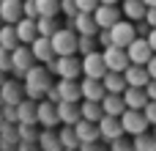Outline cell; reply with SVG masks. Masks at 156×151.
<instances>
[{"label": "cell", "mask_w": 156, "mask_h": 151, "mask_svg": "<svg viewBox=\"0 0 156 151\" xmlns=\"http://www.w3.org/2000/svg\"><path fill=\"white\" fill-rule=\"evenodd\" d=\"M132 146H134L137 151H156V138H154V135H148V129H145V132L134 135Z\"/></svg>", "instance_id": "cell-31"}, {"label": "cell", "mask_w": 156, "mask_h": 151, "mask_svg": "<svg viewBox=\"0 0 156 151\" xmlns=\"http://www.w3.org/2000/svg\"><path fill=\"white\" fill-rule=\"evenodd\" d=\"M126 52H129V63H148L151 55H154V50H151V44H148L145 36H134L129 41Z\"/></svg>", "instance_id": "cell-8"}, {"label": "cell", "mask_w": 156, "mask_h": 151, "mask_svg": "<svg viewBox=\"0 0 156 151\" xmlns=\"http://www.w3.org/2000/svg\"><path fill=\"white\" fill-rule=\"evenodd\" d=\"M14 28H16V36H19V41H22V44H30V41L38 36L36 19H30V17H19V19L14 22Z\"/></svg>", "instance_id": "cell-19"}, {"label": "cell", "mask_w": 156, "mask_h": 151, "mask_svg": "<svg viewBox=\"0 0 156 151\" xmlns=\"http://www.w3.org/2000/svg\"><path fill=\"white\" fill-rule=\"evenodd\" d=\"M123 102H126V107L143 110V107L148 105V94H145V88H140V85H126V91H123Z\"/></svg>", "instance_id": "cell-20"}, {"label": "cell", "mask_w": 156, "mask_h": 151, "mask_svg": "<svg viewBox=\"0 0 156 151\" xmlns=\"http://www.w3.org/2000/svg\"><path fill=\"white\" fill-rule=\"evenodd\" d=\"M55 107H58L60 124H77V121H80V102H66V99H60Z\"/></svg>", "instance_id": "cell-22"}, {"label": "cell", "mask_w": 156, "mask_h": 151, "mask_svg": "<svg viewBox=\"0 0 156 151\" xmlns=\"http://www.w3.org/2000/svg\"><path fill=\"white\" fill-rule=\"evenodd\" d=\"M99 3H118V0H99Z\"/></svg>", "instance_id": "cell-47"}, {"label": "cell", "mask_w": 156, "mask_h": 151, "mask_svg": "<svg viewBox=\"0 0 156 151\" xmlns=\"http://www.w3.org/2000/svg\"><path fill=\"white\" fill-rule=\"evenodd\" d=\"M0 25H3V19H0Z\"/></svg>", "instance_id": "cell-50"}, {"label": "cell", "mask_w": 156, "mask_h": 151, "mask_svg": "<svg viewBox=\"0 0 156 151\" xmlns=\"http://www.w3.org/2000/svg\"><path fill=\"white\" fill-rule=\"evenodd\" d=\"M145 69H148V74H151V77H154V80H156V52H154V55H151V61L145 63Z\"/></svg>", "instance_id": "cell-44"}, {"label": "cell", "mask_w": 156, "mask_h": 151, "mask_svg": "<svg viewBox=\"0 0 156 151\" xmlns=\"http://www.w3.org/2000/svg\"><path fill=\"white\" fill-rule=\"evenodd\" d=\"M58 140H60V149H77L80 146V138H77L71 124H63V129H58Z\"/></svg>", "instance_id": "cell-29"}, {"label": "cell", "mask_w": 156, "mask_h": 151, "mask_svg": "<svg viewBox=\"0 0 156 151\" xmlns=\"http://www.w3.org/2000/svg\"><path fill=\"white\" fill-rule=\"evenodd\" d=\"M93 17H96V25H99V28H112L123 14H121L118 3H99V6L93 8Z\"/></svg>", "instance_id": "cell-11"}, {"label": "cell", "mask_w": 156, "mask_h": 151, "mask_svg": "<svg viewBox=\"0 0 156 151\" xmlns=\"http://www.w3.org/2000/svg\"><path fill=\"white\" fill-rule=\"evenodd\" d=\"M49 41H52V50H55V55H74L77 52V30L69 25V28H58L52 36H49Z\"/></svg>", "instance_id": "cell-3"}, {"label": "cell", "mask_w": 156, "mask_h": 151, "mask_svg": "<svg viewBox=\"0 0 156 151\" xmlns=\"http://www.w3.org/2000/svg\"><path fill=\"white\" fill-rule=\"evenodd\" d=\"M101 55H104V63H107V69H112V72H123V69L129 66V52H126V47L107 44V47L101 50Z\"/></svg>", "instance_id": "cell-7"}, {"label": "cell", "mask_w": 156, "mask_h": 151, "mask_svg": "<svg viewBox=\"0 0 156 151\" xmlns=\"http://www.w3.org/2000/svg\"><path fill=\"white\" fill-rule=\"evenodd\" d=\"M30 52H33L36 63H49V61L55 58V50H52L49 36H36V39L30 41Z\"/></svg>", "instance_id": "cell-13"}, {"label": "cell", "mask_w": 156, "mask_h": 151, "mask_svg": "<svg viewBox=\"0 0 156 151\" xmlns=\"http://www.w3.org/2000/svg\"><path fill=\"white\" fill-rule=\"evenodd\" d=\"M101 83H104V91H110V94H123V91H126V77H123V72L107 69L104 77H101Z\"/></svg>", "instance_id": "cell-23"}, {"label": "cell", "mask_w": 156, "mask_h": 151, "mask_svg": "<svg viewBox=\"0 0 156 151\" xmlns=\"http://www.w3.org/2000/svg\"><path fill=\"white\" fill-rule=\"evenodd\" d=\"M154 138H156V129H154Z\"/></svg>", "instance_id": "cell-49"}, {"label": "cell", "mask_w": 156, "mask_h": 151, "mask_svg": "<svg viewBox=\"0 0 156 151\" xmlns=\"http://www.w3.org/2000/svg\"><path fill=\"white\" fill-rule=\"evenodd\" d=\"M36 99L25 96L16 102V124H36Z\"/></svg>", "instance_id": "cell-21"}, {"label": "cell", "mask_w": 156, "mask_h": 151, "mask_svg": "<svg viewBox=\"0 0 156 151\" xmlns=\"http://www.w3.org/2000/svg\"><path fill=\"white\" fill-rule=\"evenodd\" d=\"M36 28H38V36H52L60 25L55 17H36Z\"/></svg>", "instance_id": "cell-32"}, {"label": "cell", "mask_w": 156, "mask_h": 151, "mask_svg": "<svg viewBox=\"0 0 156 151\" xmlns=\"http://www.w3.org/2000/svg\"><path fill=\"white\" fill-rule=\"evenodd\" d=\"M38 143H41V146H47V149H60V140H58V132H52V129L41 132V135H38Z\"/></svg>", "instance_id": "cell-34"}, {"label": "cell", "mask_w": 156, "mask_h": 151, "mask_svg": "<svg viewBox=\"0 0 156 151\" xmlns=\"http://www.w3.org/2000/svg\"><path fill=\"white\" fill-rule=\"evenodd\" d=\"M3 74H5V72H3V69H0V83H3Z\"/></svg>", "instance_id": "cell-48"}, {"label": "cell", "mask_w": 156, "mask_h": 151, "mask_svg": "<svg viewBox=\"0 0 156 151\" xmlns=\"http://www.w3.org/2000/svg\"><path fill=\"white\" fill-rule=\"evenodd\" d=\"M77 3V11H93L99 6V0H74Z\"/></svg>", "instance_id": "cell-39"}, {"label": "cell", "mask_w": 156, "mask_h": 151, "mask_svg": "<svg viewBox=\"0 0 156 151\" xmlns=\"http://www.w3.org/2000/svg\"><path fill=\"white\" fill-rule=\"evenodd\" d=\"M80 91H82V99H93V102H101V96L107 94L104 91V83L99 77H85L80 80Z\"/></svg>", "instance_id": "cell-15"}, {"label": "cell", "mask_w": 156, "mask_h": 151, "mask_svg": "<svg viewBox=\"0 0 156 151\" xmlns=\"http://www.w3.org/2000/svg\"><path fill=\"white\" fill-rule=\"evenodd\" d=\"M145 11H148V6H145L143 0H123V6H121V14H123L126 19H132V22L145 19Z\"/></svg>", "instance_id": "cell-25"}, {"label": "cell", "mask_w": 156, "mask_h": 151, "mask_svg": "<svg viewBox=\"0 0 156 151\" xmlns=\"http://www.w3.org/2000/svg\"><path fill=\"white\" fill-rule=\"evenodd\" d=\"M143 113H145L148 124H151V127H156V99H148V105L143 107Z\"/></svg>", "instance_id": "cell-35"}, {"label": "cell", "mask_w": 156, "mask_h": 151, "mask_svg": "<svg viewBox=\"0 0 156 151\" xmlns=\"http://www.w3.org/2000/svg\"><path fill=\"white\" fill-rule=\"evenodd\" d=\"M143 3H145V6H156V0H143Z\"/></svg>", "instance_id": "cell-46"}, {"label": "cell", "mask_w": 156, "mask_h": 151, "mask_svg": "<svg viewBox=\"0 0 156 151\" xmlns=\"http://www.w3.org/2000/svg\"><path fill=\"white\" fill-rule=\"evenodd\" d=\"M145 94H148V99H156V80H154V77L148 80V85H145Z\"/></svg>", "instance_id": "cell-43"}, {"label": "cell", "mask_w": 156, "mask_h": 151, "mask_svg": "<svg viewBox=\"0 0 156 151\" xmlns=\"http://www.w3.org/2000/svg\"><path fill=\"white\" fill-rule=\"evenodd\" d=\"M96 124H99V138L107 140V143L115 140V138H121V135H126L123 127H121V116H110V113H104Z\"/></svg>", "instance_id": "cell-10"}, {"label": "cell", "mask_w": 156, "mask_h": 151, "mask_svg": "<svg viewBox=\"0 0 156 151\" xmlns=\"http://www.w3.org/2000/svg\"><path fill=\"white\" fill-rule=\"evenodd\" d=\"M121 127H123V132L126 135H140V132H145L151 124H148V118H145V113L143 110H134V107H126L123 113H121Z\"/></svg>", "instance_id": "cell-5"}, {"label": "cell", "mask_w": 156, "mask_h": 151, "mask_svg": "<svg viewBox=\"0 0 156 151\" xmlns=\"http://www.w3.org/2000/svg\"><path fill=\"white\" fill-rule=\"evenodd\" d=\"M0 69L11 72V50H5V47H0Z\"/></svg>", "instance_id": "cell-38"}, {"label": "cell", "mask_w": 156, "mask_h": 151, "mask_svg": "<svg viewBox=\"0 0 156 151\" xmlns=\"http://www.w3.org/2000/svg\"><path fill=\"white\" fill-rule=\"evenodd\" d=\"M49 72H55L58 77H71V80H80L82 77V58L74 55H55L49 63H47Z\"/></svg>", "instance_id": "cell-2"}, {"label": "cell", "mask_w": 156, "mask_h": 151, "mask_svg": "<svg viewBox=\"0 0 156 151\" xmlns=\"http://www.w3.org/2000/svg\"><path fill=\"white\" fill-rule=\"evenodd\" d=\"M16 44H22V41H19V36H16V28H14L11 22H3V25H0V47L14 50Z\"/></svg>", "instance_id": "cell-28"}, {"label": "cell", "mask_w": 156, "mask_h": 151, "mask_svg": "<svg viewBox=\"0 0 156 151\" xmlns=\"http://www.w3.org/2000/svg\"><path fill=\"white\" fill-rule=\"evenodd\" d=\"M71 127H74L80 143H96V140H99V124H96V121H88V118L80 116V121L71 124Z\"/></svg>", "instance_id": "cell-17"}, {"label": "cell", "mask_w": 156, "mask_h": 151, "mask_svg": "<svg viewBox=\"0 0 156 151\" xmlns=\"http://www.w3.org/2000/svg\"><path fill=\"white\" fill-rule=\"evenodd\" d=\"M123 77H126V85H140V88H145L148 80H151L145 63H129V66L123 69Z\"/></svg>", "instance_id": "cell-16"}, {"label": "cell", "mask_w": 156, "mask_h": 151, "mask_svg": "<svg viewBox=\"0 0 156 151\" xmlns=\"http://www.w3.org/2000/svg\"><path fill=\"white\" fill-rule=\"evenodd\" d=\"M36 124H41L44 129H55V127L60 124L55 102H49V99H47V102L38 99V105H36Z\"/></svg>", "instance_id": "cell-9"}, {"label": "cell", "mask_w": 156, "mask_h": 151, "mask_svg": "<svg viewBox=\"0 0 156 151\" xmlns=\"http://www.w3.org/2000/svg\"><path fill=\"white\" fill-rule=\"evenodd\" d=\"M101 110L104 113H110V116H121L123 110H126V102H123V94H104L101 96Z\"/></svg>", "instance_id": "cell-24"}, {"label": "cell", "mask_w": 156, "mask_h": 151, "mask_svg": "<svg viewBox=\"0 0 156 151\" xmlns=\"http://www.w3.org/2000/svg\"><path fill=\"white\" fill-rule=\"evenodd\" d=\"M55 85H58V94H60V99H66V102H80V99H82V91H80V80H71V77H60Z\"/></svg>", "instance_id": "cell-18"}, {"label": "cell", "mask_w": 156, "mask_h": 151, "mask_svg": "<svg viewBox=\"0 0 156 151\" xmlns=\"http://www.w3.org/2000/svg\"><path fill=\"white\" fill-rule=\"evenodd\" d=\"M145 39H148V44H151V50L156 52V28H151V30H148V36H145Z\"/></svg>", "instance_id": "cell-45"}, {"label": "cell", "mask_w": 156, "mask_h": 151, "mask_svg": "<svg viewBox=\"0 0 156 151\" xmlns=\"http://www.w3.org/2000/svg\"><path fill=\"white\" fill-rule=\"evenodd\" d=\"M22 17H30V19L38 17V11H36V0H22Z\"/></svg>", "instance_id": "cell-36"}, {"label": "cell", "mask_w": 156, "mask_h": 151, "mask_svg": "<svg viewBox=\"0 0 156 151\" xmlns=\"http://www.w3.org/2000/svg\"><path fill=\"white\" fill-rule=\"evenodd\" d=\"M38 17H58L60 14V0H36Z\"/></svg>", "instance_id": "cell-30"}, {"label": "cell", "mask_w": 156, "mask_h": 151, "mask_svg": "<svg viewBox=\"0 0 156 151\" xmlns=\"http://www.w3.org/2000/svg\"><path fill=\"white\" fill-rule=\"evenodd\" d=\"M47 99H49V102H55V105L60 102V94H58V85H55V83L49 85V91H47Z\"/></svg>", "instance_id": "cell-42"}, {"label": "cell", "mask_w": 156, "mask_h": 151, "mask_svg": "<svg viewBox=\"0 0 156 151\" xmlns=\"http://www.w3.org/2000/svg\"><path fill=\"white\" fill-rule=\"evenodd\" d=\"M60 14H66V19H71L77 14V3L74 0H60Z\"/></svg>", "instance_id": "cell-37"}, {"label": "cell", "mask_w": 156, "mask_h": 151, "mask_svg": "<svg viewBox=\"0 0 156 151\" xmlns=\"http://www.w3.org/2000/svg\"><path fill=\"white\" fill-rule=\"evenodd\" d=\"M22 85H25V96H30V99H36V102L44 99L47 91H49V85H52V80H49V69L41 66V63H33V66L25 72Z\"/></svg>", "instance_id": "cell-1"}, {"label": "cell", "mask_w": 156, "mask_h": 151, "mask_svg": "<svg viewBox=\"0 0 156 151\" xmlns=\"http://www.w3.org/2000/svg\"><path fill=\"white\" fill-rule=\"evenodd\" d=\"M33 63H36V58H33V52H30V44H16V47L11 50V72H14L16 80L25 77V72H27Z\"/></svg>", "instance_id": "cell-4"}, {"label": "cell", "mask_w": 156, "mask_h": 151, "mask_svg": "<svg viewBox=\"0 0 156 151\" xmlns=\"http://www.w3.org/2000/svg\"><path fill=\"white\" fill-rule=\"evenodd\" d=\"M19 99H25V85H19V80H3L0 83V102L16 105Z\"/></svg>", "instance_id": "cell-14"}, {"label": "cell", "mask_w": 156, "mask_h": 151, "mask_svg": "<svg viewBox=\"0 0 156 151\" xmlns=\"http://www.w3.org/2000/svg\"><path fill=\"white\" fill-rule=\"evenodd\" d=\"M22 17V0H0V19L3 22H16Z\"/></svg>", "instance_id": "cell-26"}, {"label": "cell", "mask_w": 156, "mask_h": 151, "mask_svg": "<svg viewBox=\"0 0 156 151\" xmlns=\"http://www.w3.org/2000/svg\"><path fill=\"white\" fill-rule=\"evenodd\" d=\"M80 116H82V118H88V121H99V118L104 116V110H101V102L82 99V102H80Z\"/></svg>", "instance_id": "cell-27"}, {"label": "cell", "mask_w": 156, "mask_h": 151, "mask_svg": "<svg viewBox=\"0 0 156 151\" xmlns=\"http://www.w3.org/2000/svg\"><path fill=\"white\" fill-rule=\"evenodd\" d=\"M104 72H107V63H104V55H101L99 50L82 55V74H85V77H99V80H101Z\"/></svg>", "instance_id": "cell-12"}, {"label": "cell", "mask_w": 156, "mask_h": 151, "mask_svg": "<svg viewBox=\"0 0 156 151\" xmlns=\"http://www.w3.org/2000/svg\"><path fill=\"white\" fill-rule=\"evenodd\" d=\"M110 146H112V149L118 151V149H129V146H132V143H129V140H126V138H123V135H121V138H115V140H110Z\"/></svg>", "instance_id": "cell-40"}, {"label": "cell", "mask_w": 156, "mask_h": 151, "mask_svg": "<svg viewBox=\"0 0 156 151\" xmlns=\"http://www.w3.org/2000/svg\"><path fill=\"white\" fill-rule=\"evenodd\" d=\"M134 36H137L134 22L126 19V17H121V19L110 28V39H112V44H118V47H129V41H132Z\"/></svg>", "instance_id": "cell-6"}, {"label": "cell", "mask_w": 156, "mask_h": 151, "mask_svg": "<svg viewBox=\"0 0 156 151\" xmlns=\"http://www.w3.org/2000/svg\"><path fill=\"white\" fill-rule=\"evenodd\" d=\"M145 22H148L151 28H156V6H148V11H145Z\"/></svg>", "instance_id": "cell-41"}, {"label": "cell", "mask_w": 156, "mask_h": 151, "mask_svg": "<svg viewBox=\"0 0 156 151\" xmlns=\"http://www.w3.org/2000/svg\"><path fill=\"white\" fill-rule=\"evenodd\" d=\"M96 47H99L96 36H85V33H77V52H80V55H85V52H93Z\"/></svg>", "instance_id": "cell-33"}]
</instances>
